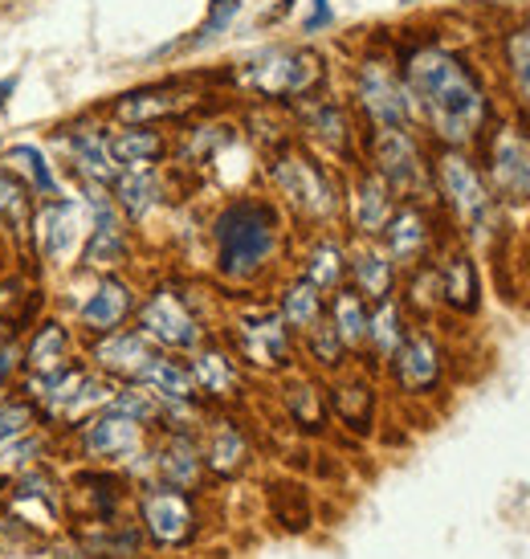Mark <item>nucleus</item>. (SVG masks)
<instances>
[{
    "label": "nucleus",
    "instance_id": "nucleus-1",
    "mask_svg": "<svg viewBox=\"0 0 530 559\" xmlns=\"http://www.w3.org/2000/svg\"><path fill=\"white\" fill-rule=\"evenodd\" d=\"M405 91L429 119L433 135L449 147L478 140L490 119V98H485L482 79L453 49H412L405 58Z\"/></svg>",
    "mask_w": 530,
    "mask_h": 559
},
{
    "label": "nucleus",
    "instance_id": "nucleus-2",
    "mask_svg": "<svg viewBox=\"0 0 530 559\" xmlns=\"http://www.w3.org/2000/svg\"><path fill=\"white\" fill-rule=\"evenodd\" d=\"M213 241H217V270L225 278H253L278 249V213L265 201L225 204L213 221Z\"/></svg>",
    "mask_w": 530,
    "mask_h": 559
},
{
    "label": "nucleus",
    "instance_id": "nucleus-3",
    "mask_svg": "<svg viewBox=\"0 0 530 559\" xmlns=\"http://www.w3.org/2000/svg\"><path fill=\"white\" fill-rule=\"evenodd\" d=\"M241 86L265 98H302L323 82V58L311 49H265L237 70Z\"/></svg>",
    "mask_w": 530,
    "mask_h": 559
},
{
    "label": "nucleus",
    "instance_id": "nucleus-4",
    "mask_svg": "<svg viewBox=\"0 0 530 559\" xmlns=\"http://www.w3.org/2000/svg\"><path fill=\"white\" fill-rule=\"evenodd\" d=\"M269 180L278 185V192L294 204L302 217L323 221V217H330L335 204H339L335 201V185H330L327 171L318 168L311 156L294 152V147H286V152L274 156V164H269Z\"/></svg>",
    "mask_w": 530,
    "mask_h": 559
},
{
    "label": "nucleus",
    "instance_id": "nucleus-5",
    "mask_svg": "<svg viewBox=\"0 0 530 559\" xmlns=\"http://www.w3.org/2000/svg\"><path fill=\"white\" fill-rule=\"evenodd\" d=\"M437 188L445 204L453 209V217L466 225L469 234L485 229L490 221V209H494V197L485 188L482 171L473 168V159H466L457 147H445L437 156Z\"/></svg>",
    "mask_w": 530,
    "mask_h": 559
},
{
    "label": "nucleus",
    "instance_id": "nucleus-6",
    "mask_svg": "<svg viewBox=\"0 0 530 559\" xmlns=\"http://www.w3.org/2000/svg\"><path fill=\"white\" fill-rule=\"evenodd\" d=\"M140 531L159 547H188L196 535V507L188 490L176 486H147L140 495Z\"/></svg>",
    "mask_w": 530,
    "mask_h": 559
},
{
    "label": "nucleus",
    "instance_id": "nucleus-7",
    "mask_svg": "<svg viewBox=\"0 0 530 559\" xmlns=\"http://www.w3.org/2000/svg\"><path fill=\"white\" fill-rule=\"evenodd\" d=\"M372 164H375V176L392 192H400V197H417L429 185V168H424L421 147L408 135V127H375Z\"/></svg>",
    "mask_w": 530,
    "mask_h": 559
},
{
    "label": "nucleus",
    "instance_id": "nucleus-8",
    "mask_svg": "<svg viewBox=\"0 0 530 559\" xmlns=\"http://www.w3.org/2000/svg\"><path fill=\"white\" fill-rule=\"evenodd\" d=\"M140 331L152 343L172 347V352H196L201 347V323L172 286H156L147 295V302L140 307Z\"/></svg>",
    "mask_w": 530,
    "mask_h": 559
},
{
    "label": "nucleus",
    "instance_id": "nucleus-9",
    "mask_svg": "<svg viewBox=\"0 0 530 559\" xmlns=\"http://www.w3.org/2000/svg\"><path fill=\"white\" fill-rule=\"evenodd\" d=\"M356 94L363 115L375 127H408L412 123V98H408L405 82L392 74L384 62H363L356 79Z\"/></svg>",
    "mask_w": 530,
    "mask_h": 559
},
{
    "label": "nucleus",
    "instance_id": "nucleus-10",
    "mask_svg": "<svg viewBox=\"0 0 530 559\" xmlns=\"http://www.w3.org/2000/svg\"><path fill=\"white\" fill-rule=\"evenodd\" d=\"M79 445L86 457H98V462H131L143 453V425L115 408H103L82 420Z\"/></svg>",
    "mask_w": 530,
    "mask_h": 559
},
{
    "label": "nucleus",
    "instance_id": "nucleus-11",
    "mask_svg": "<svg viewBox=\"0 0 530 559\" xmlns=\"http://www.w3.org/2000/svg\"><path fill=\"white\" fill-rule=\"evenodd\" d=\"M82 225H86V204L74 197H53L41 204V213L33 217V234L41 246L46 262H62L70 249L82 241Z\"/></svg>",
    "mask_w": 530,
    "mask_h": 559
},
{
    "label": "nucleus",
    "instance_id": "nucleus-12",
    "mask_svg": "<svg viewBox=\"0 0 530 559\" xmlns=\"http://www.w3.org/2000/svg\"><path fill=\"white\" fill-rule=\"evenodd\" d=\"M237 347L257 368H286L290 364V326L278 311H253L237 323Z\"/></svg>",
    "mask_w": 530,
    "mask_h": 559
},
{
    "label": "nucleus",
    "instance_id": "nucleus-13",
    "mask_svg": "<svg viewBox=\"0 0 530 559\" xmlns=\"http://www.w3.org/2000/svg\"><path fill=\"white\" fill-rule=\"evenodd\" d=\"M392 372H396V384L412 396H424V392H433L441 384V372H445V356H441V347L433 343V335H405V343L396 347V356H392Z\"/></svg>",
    "mask_w": 530,
    "mask_h": 559
},
{
    "label": "nucleus",
    "instance_id": "nucleus-14",
    "mask_svg": "<svg viewBox=\"0 0 530 559\" xmlns=\"http://www.w3.org/2000/svg\"><path fill=\"white\" fill-rule=\"evenodd\" d=\"M490 180L506 197H530V140L515 127H502L490 140Z\"/></svg>",
    "mask_w": 530,
    "mask_h": 559
},
{
    "label": "nucleus",
    "instance_id": "nucleus-15",
    "mask_svg": "<svg viewBox=\"0 0 530 559\" xmlns=\"http://www.w3.org/2000/svg\"><path fill=\"white\" fill-rule=\"evenodd\" d=\"M131 311H135V290L123 278L110 274V278L94 286V295L79 307V319L91 335H110V331H119L131 319Z\"/></svg>",
    "mask_w": 530,
    "mask_h": 559
},
{
    "label": "nucleus",
    "instance_id": "nucleus-16",
    "mask_svg": "<svg viewBox=\"0 0 530 559\" xmlns=\"http://www.w3.org/2000/svg\"><path fill=\"white\" fill-rule=\"evenodd\" d=\"M156 356L152 352V340L143 335V331H110V335H98L91 347V359L103 368L107 376H127V380H135L140 368L147 359Z\"/></svg>",
    "mask_w": 530,
    "mask_h": 559
},
{
    "label": "nucleus",
    "instance_id": "nucleus-17",
    "mask_svg": "<svg viewBox=\"0 0 530 559\" xmlns=\"http://www.w3.org/2000/svg\"><path fill=\"white\" fill-rule=\"evenodd\" d=\"M188 103H192V98H188L184 91H176V86H152V91L123 94V98L110 107V115L127 127H147V123H156V119H172V115H180Z\"/></svg>",
    "mask_w": 530,
    "mask_h": 559
},
{
    "label": "nucleus",
    "instance_id": "nucleus-18",
    "mask_svg": "<svg viewBox=\"0 0 530 559\" xmlns=\"http://www.w3.org/2000/svg\"><path fill=\"white\" fill-rule=\"evenodd\" d=\"M74 495L82 502V519L86 523H110V519H123V498H127V481L119 474H107V469H91V474H79L74 478Z\"/></svg>",
    "mask_w": 530,
    "mask_h": 559
},
{
    "label": "nucleus",
    "instance_id": "nucleus-19",
    "mask_svg": "<svg viewBox=\"0 0 530 559\" xmlns=\"http://www.w3.org/2000/svg\"><path fill=\"white\" fill-rule=\"evenodd\" d=\"M9 498H13V507L37 502V507L46 511L49 527H62L65 490H62V481L53 478L46 466H29V469H21V474H13V481H9Z\"/></svg>",
    "mask_w": 530,
    "mask_h": 559
},
{
    "label": "nucleus",
    "instance_id": "nucleus-20",
    "mask_svg": "<svg viewBox=\"0 0 530 559\" xmlns=\"http://www.w3.org/2000/svg\"><path fill=\"white\" fill-rule=\"evenodd\" d=\"M388 253L392 262H405V265H417L429 253V241H433V229H429V217H424V209L417 204H408V209H396L388 221Z\"/></svg>",
    "mask_w": 530,
    "mask_h": 559
},
{
    "label": "nucleus",
    "instance_id": "nucleus-21",
    "mask_svg": "<svg viewBox=\"0 0 530 559\" xmlns=\"http://www.w3.org/2000/svg\"><path fill=\"white\" fill-rule=\"evenodd\" d=\"M65 147H70V156L79 164V176L86 185H103L110 188L115 185V176H119V164L110 156V140L103 131H94V127H82L74 135H65Z\"/></svg>",
    "mask_w": 530,
    "mask_h": 559
},
{
    "label": "nucleus",
    "instance_id": "nucleus-22",
    "mask_svg": "<svg viewBox=\"0 0 530 559\" xmlns=\"http://www.w3.org/2000/svg\"><path fill=\"white\" fill-rule=\"evenodd\" d=\"M201 466H204V457L196 453L192 437H180V433H172L156 453H152L156 481L176 486V490H192V486L201 481Z\"/></svg>",
    "mask_w": 530,
    "mask_h": 559
},
{
    "label": "nucleus",
    "instance_id": "nucleus-23",
    "mask_svg": "<svg viewBox=\"0 0 530 559\" xmlns=\"http://www.w3.org/2000/svg\"><path fill=\"white\" fill-rule=\"evenodd\" d=\"M392 188L375 176V171H368V176H359L356 192H351V221H356V229L363 237H380L384 229H388L392 221Z\"/></svg>",
    "mask_w": 530,
    "mask_h": 559
},
{
    "label": "nucleus",
    "instance_id": "nucleus-24",
    "mask_svg": "<svg viewBox=\"0 0 530 559\" xmlns=\"http://www.w3.org/2000/svg\"><path fill=\"white\" fill-rule=\"evenodd\" d=\"M135 384H143L147 392H156L164 404H180V401H192V396H196L192 368H184L180 359H168V356L147 359V364L140 368V376H135Z\"/></svg>",
    "mask_w": 530,
    "mask_h": 559
},
{
    "label": "nucleus",
    "instance_id": "nucleus-25",
    "mask_svg": "<svg viewBox=\"0 0 530 559\" xmlns=\"http://www.w3.org/2000/svg\"><path fill=\"white\" fill-rule=\"evenodd\" d=\"M164 152H168V143H164V135L152 131V127H131V131L110 135V156H115V164L127 171L152 168V164L164 159Z\"/></svg>",
    "mask_w": 530,
    "mask_h": 559
},
{
    "label": "nucleus",
    "instance_id": "nucleus-26",
    "mask_svg": "<svg viewBox=\"0 0 530 559\" xmlns=\"http://www.w3.org/2000/svg\"><path fill=\"white\" fill-rule=\"evenodd\" d=\"M437 295L453 311H478V270L466 253L445 258V265L437 270Z\"/></svg>",
    "mask_w": 530,
    "mask_h": 559
},
{
    "label": "nucleus",
    "instance_id": "nucleus-27",
    "mask_svg": "<svg viewBox=\"0 0 530 559\" xmlns=\"http://www.w3.org/2000/svg\"><path fill=\"white\" fill-rule=\"evenodd\" d=\"M351 278H356V290L363 298H392V282H396V262H392L388 249H359L351 258Z\"/></svg>",
    "mask_w": 530,
    "mask_h": 559
},
{
    "label": "nucleus",
    "instance_id": "nucleus-28",
    "mask_svg": "<svg viewBox=\"0 0 530 559\" xmlns=\"http://www.w3.org/2000/svg\"><path fill=\"white\" fill-rule=\"evenodd\" d=\"M21 352H25V368L29 372H53V368H62L65 359H70V331L58 319H46V323H37L33 340Z\"/></svg>",
    "mask_w": 530,
    "mask_h": 559
},
{
    "label": "nucleus",
    "instance_id": "nucleus-29",
    "mask_svg": "<svg viewBox=\"0 0 530 559\" xmlns=\"http://www.w3.org/2000/svg\"><path fill=\"white\" fill-rule=\"evenodd\" d=\"M192 380H196V389H204L208 396H233L237 384H241V372H237V364L225 356L220 347H196Z\"/></svg>",
    "mask_w": 530,
    "mask_h": 559
},
{
    "label": "nucleus",
    "instance_id": "nucleus-30",
    "mask_svg": "<svg viewBox=\"0 0 530 559\" xmlns=\"http://www.w3.org/2000/svg\"><path fill=\"white\" fill-rule=\"evenodd\" d=\"M110 188H115V201H119V209H123L131 221H143L159 204V180L147 168H143V171H119Z\"/></svg>",
    "mask_w": 530,
    "mask_h": 559
},
{
    "label": "nucleus",
    "instance_id": "nucleus-31",
    "mask_svg": "<svg viewBox=\"0 0 530 559\" xmlns=\"http://www.w3.org/2000/svg\"><path fill=\"white\" fill-rule=\"evenodd\" d=\"M0 225L9 234H29L33 229V188L0 168Z\"/></svg>",
    "mask_w": 530,
    "mask_h": 559
},
{
    "label": "nucleus",
    "instance_id": "nucleus-32",
    "mask_svg": "<svg viewBox=\"0 0 530 559\" xmlns=\"http://www.w3.org/2000/svg\"><path fill=\"white\" fill-rule=\"evenodd\" d=\"M278 314L286 319L290 331H311L318 319H323V290L311 286L306 278L290 282L286 290H281V307Z\"/></svg>",
    "mask_w": 530,
    "mask_h": 559
},
{
    "label": "nucleus",
    "instance_id": "nucleus-33",
    "mask_svg": "<svg viewBox=\"0 0 530 559\" xmlns=\"http://www.w3.org/2000/svg\"><path fill=\"white\" fill-rule=\"evenodd\" d=\"M405 319H400V307L392 302V298H380L375 302V311L368 314V340H372L375 356L380 359H392L396 356V347L405 343Z\"/></svg>",
    "mask_w": 530,
    "mask_h": 559
},
{
    "label": "nucleus",
    "instance_id": "nucleus-34",
    "mask_svg": "<svg viewBox=\"0 0 530 559\" xmlns=\"http://www.w3.org/2000/svg\"><path fill=\"white\" fill-rule=\"evenodd\" d=\"M245 457H250V445H245L241 429H237V425H229V420H220L217 429H213L208 453H204L208 469H217V474H237V469L245 466Z\"/></svg>",
    "mask_w": 530,
    "mask_h": 559
},
{
    "label": "nucleus",
    "instance_id": "nucleus-35",
    "mask_svg": "<svg viewBox=\"0 0 530 559\" xmlns=\"http://www.w3.org/2000/svg\"><path fill=\"white\" fill-rule=\"evenodd\" d=\"M330 323L339 331V340L347 347H359L368 340V307H363V295L359 290H339L335 302H330Z\"/></svg>",
    "mask_w": 530,
    "mask_h": 559
},
{
    "label": "nucleus",
    "instance_id": "nucleus-36",
    "mask_svg": "<svg viewBox=\"0 0 530 559\" xmlns=\"http://www.w3.org/2000/svg\"><path fill=\"white\" fill-rule=\"evenodd\" d=\"M330 404H335V413H339V417H344V425H351V429H368V425H372L375 396H372V389H368L363 380L339 384V389L330 392Z\"/></svg>",
    "mask_w": 530,
    "mask_h": 559
},
{
    "label": "nucleus",
    "instance_id": "nucleus-37",
    "mask_svg": "<svg viewBox=\"0 0 530 559\" xmlns=\"http://www.w3.org/2000/svg\"><path fill=\"white\" fill-rule=\"evenodd\" d=\"M344 249L335 246V241H318V246L306 253V274L302 278L311 282V286H318V290H335L339 286V278H344Z\"/></svg>",
    "mask_w": 530,
    "mask_h": 559
},
{
    "label": "nucleus",
    "instance_id": "nucleus-38",
    "mask_svg": "<svg viewBox=\"0 0 530 559\" xmlns=\"http://www.w3.org/2000/svg\"><path fill=\"white\" fill-rule=\"evenodd\" d=\"M302 115H306V127H311L318 140L335 143V147H347V140H351V127H347L344 107H335V103H327V98H314Z\"/></svg>",
    "mask_w": 530,
    "mask_h": 559
},
{
    "label": "nucleus",
    "instance_id": "nucleus-39",
    "mask_svg": "<svg viewBox=\"0 0 530 559\" xmlns=\"http://www.w3.org/2000/svg\"><path fill=\"white\" fill-rule=\"evenodd\" d=\"M9 164H16V168L29 176V188L33 192H41L46 201H53V197H62L58 192V180H53V171H49L46 156L33 147V143H16V147H9Z\"/></svg>",
    "mask_w": 530,
    "mask_h": 559
},
{
    "label": "nucleus",
    "instance_id": "nucleus-40",
    "mask_svg": "<svg viewBox=\"0 0 530 559\" xmlns=\"http://www.w3.org/2000/svg\"><path fill=\"white\" fill-rule=\"evenodd\" d=\"M37 425H41V413L33 408V401L4 392V401H0V445H9L16 437L33 433Z\"/></svg>",
    "mask_w": 530,
    "mask_h": 559
},
{
    "label": "nucleus",
    "instance_id": "nucleus-41",
    "mask_svg": "<svg viewBox=\"0 0 530 559\" xmlns=\"http://www.w3.org/2000/svg\"><path fill=\"white\" fill-rule=\"evenodd\" d=\"M41 453H46V437L33 429V433L16 437L9 445H0V469L21 474V469H29V466H41Z\"/></svg>",
    "mask_w": 530,
    "mask_h": 559
},
{
    "label": "nucleus",
    "instance_id": "nucleus-42",
    "mask_svg": "<svg viewBox=\"0 0 530 559\" xmlns=\"http://www.w3.org/2000/svg\"><path fill=\"white\" fill-rule=\"evenodd\" d=\"M506 66H510L515 91L522 94V103L530 107V25L510 33V41H506Z\"/></svg>",
    "mask_w": 530,
    "mask_h": 559
},
{
    "label": "nucleus",
    "instance_id": "nucleus-43",
    "mask_svg": "<svg viewBox=\"0 0 530 559\" xmlns=\"http://www.w3.org/2000/svg\"><path fill=\"white\" fill-rule=\"evenodd\" d=\"M306 340H311V356L318 359V364H327V368L344 364L347 343L339 340V331H335V323H330V319H318V323L306 331Z\"/></svg>",
    "mask_w": 530,
    "mask_h": 559
},
{
    "label": "nucleus",
    "instance_id": "nucleus-44",
    "mask_svg": "<svg viewBox=\"0 0 530 559\" xmlns=\"http://www.w3.org/2000/svg\"><path fill=\"white\" fill-rule=\"evenodd\" d=\"M286 404H290V417L302 425V429H323V396L311 384H294L286 392Z\"/></svg>",
    "mask_w": 530,
    "mask_h": 559
},
{
    "label": "nucleus",
    "instance_id": "nucleus-45",
    "mask_svg": "<svg viewBox=\"0 0 530 559\" xmlns=\"http://www.w3.org/2000/svg\"><path fill=\"white\" fill-rule=\"evenodd\" d=\"M21 364H25V352H21V343L9 335V340H0V392L9 389V380L21 372Z\"/></svg>",
    "mask_w": 530,
    "mask_h": 559
},
{
    "label": "nucleus",
    "instance_id": "nucleus-46",
    "mask_svg": "<svg viewBox=\"0 0 530 559\" xmlns=\"http://www.w3.org/2000/svg\"><path fill=\"white\" fill-rule=\"evenodd\" d=\"M237 16V0H213V9H208V25H204V37H213L220 25H229Z\"/></svg>",
    "mask_w": 530,
    "mask_h": 559
},
{
    "label": "nucleus",
    "instance_id": "nucleus-47",
    "mask_svg": "<svg viewBox=\"0 0 530 559\" xmlns=\"http://www.w3.org/2000/svg\"><path fill=\"white\" fill-rule=\"evenodd\" d=\"M323 25H330V4L327 0H314V13L306 16V33L323 29Z\"/></svg>",
    "mask_w": 530,
    "mask_h": 559
},
{
    "label": "nucleus",
    "instance_id": "nucleus-48",
    "mask_svg": "<svg viewBox=\"0 0 530 559\" xmlns=\"http://www.w3.org/2000/svg\"><path fill=\"white\" fill-rule=\"evenodd\" d=\"M9 94H16V74H9V79H0V107L9 103Z\"/></svg>",
    "mask_w": 530,
    "mask_h": 559
}]
</instances>
